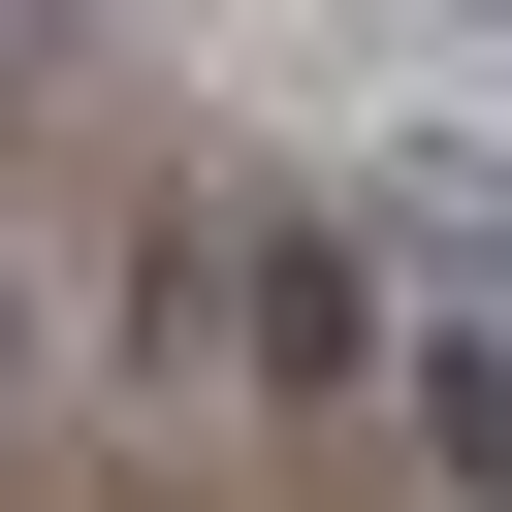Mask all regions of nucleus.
<instances>
[{
  "instance_id": "3",
  "label": "nucleus",
  "mask_w": 512,
  "mask_h": 512,
  "mask_svg": "<svg viewBox=\"0 0 512 512\" xmlns=\"http://www.w3.org/2000/svg\"><path fill=\"white\" fill-rule=\"evenodd\" d=\"M416 416H448V480H480V512H512V352H448V384H416Z\"/></svg>"
},
{
  "instance_id": "1",
  "label": "nucleus",
  "mask_w": 512,
  "mask_h": 512,
  "mask_svg": "<svg viewBox=\"0 0 512 512\" xmlns=\"http://www.w3.org/2000/svg\"><path fill=\"white\" fill-rule=\"evenodd\" d=\"M256 352H288V384H384L416 320H384V256H352V224H288V256H256Z\"/></svg>"
},
{
  "instance_id": "2",
  "label": "nucleus",
  "mask_w": 512,
  "mask_h": 512,
  "mask_svg": "<svg viewBox=\"0 0 512 512\" xmlns=\"http://www.w3.org/2000/svg\"><path fill=\"white\" fill-rule=\"evenodd\" d=\"M384 224H416L448 288H512V160H384Z\"/></svg>"
}]
</instances>
